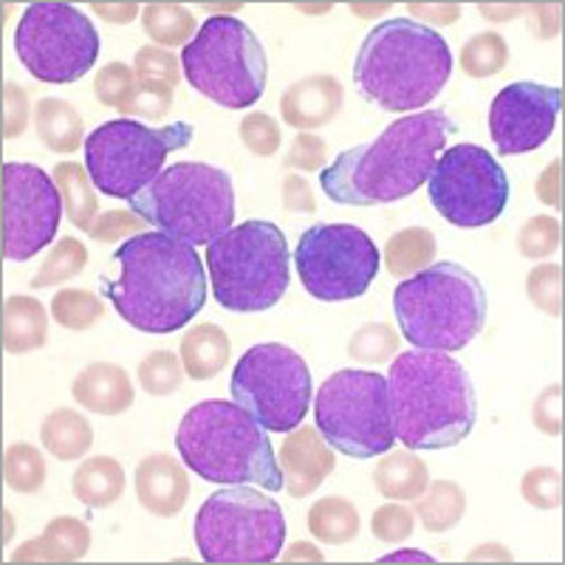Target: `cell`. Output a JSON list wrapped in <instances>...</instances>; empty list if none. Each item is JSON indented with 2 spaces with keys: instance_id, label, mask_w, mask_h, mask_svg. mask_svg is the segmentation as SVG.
I'll return each instance as SVG.
<instances>
[{
  "instance_id": "11a10c76",
  "label": "cell",
  "mask_w": 565,
  "mask_h": 565,
  "mask_svg": "<svg viewBox=\"0 0 565 565\" xmlns=\"http://www.w3.org/2000/svg\"><path fill=\"white\" fill-rule=\"evenodd\" d=\"M559 193H563V161L554 159L537 179V199L546 206L559 210L563 206V195Z\"/></svg>"
},
{
  "instance_id": "52a82bcc",
  "label": "cell",
  "mask_w": 565,
  "mask_h": 565,
  "mask_svg": "<svg viewBox=\"0 0 565 565\" xmlns=\"http://www.w3.org/2000/svg\"><path fill=\"white\" fill-rule=\"evenodd\" d=\"M128 204L156 232L190 246H210L232 230L235 186L226 170L204 161H175Z\"/></svg>"
},
{
  "instance_id": "74e56055",
  "label": "cell",
  "mask_w": 565,
  "mask_h": 565,
  "mask_svg": "<svg viewBox=\"0 0 565 565\" xmlns=\"http://www.w3.org/2000/svg\"><path fill=\"white\" fill-rule=\"evenodd\" d=\"M105 315V306L88 289H60L52 300V317L68 331H88Z\"/></svg>"
},
{
  "instance_id": "ab89813d",
  "label": "cell",
  "mask_w": 565,
  "mask_h": 565,
  "mask_svg": "<svg viewBox=\"0 0 565 565\" xmlns=\"http://www.w3.org/2000/svg\"><path fill=\"white\" fill-rule=\"evenodd\" d=\"M181 382H184V365L173 351H153L141 360L139 385L150 396H170L179 391Z\"/></svg>"
},
{
  "instance_id": "277c9868",
  "label": "cell",
  "mask_w": 565,
  "mask_h": 565,
  "mask_svg": "<svg viewBox=\"0 0 565 565\" xmlns=\"http://www.w3.org/2000/svg\"><path fill=\"white\" fill-rule=\"evenodd\" d=\"M452 74L450 45L418 20L393 18L362 40L353 83L365 103L391 114H418Z\"/></svg>"
},
{
  "instance_id": "5b68a950",
  "label": "cell",
  "mask_w": 565,
  "mask_h": 565,
  "mask_svg": "<svg viewBox=\"0 0 565 565\" xmlns=\"http://www.w3.org/2000/svg\"><path fill=\"white\" fill-rule=\"evenodd\" d=\"M175 450L195 476L210 483L282 489V469L269 436L235 402L212 398L190 407L175 430Z\"/></svg>"
},
{
  "instance_id": "f1b7e54d",
  "label": "cell",
  "mask_w": 565,
  "mask_h": 565,
  "mask_svg": "<svg viewBox=\"0 0 565 565\" xmlns=\"http://www.w3.org/2000/svg\"><path fill=\"white\" fill-rule=\"evenodd\" d=\"M40 441L57 461H79L94 444V427L77 411L60 407L40 427Z\"/></svg>"
},
{
  "instance_id": "1f68e13d",
  "label": "cell",
  "mask_w": 565,
  "mask_h": 565,
  "mask_svg": "<svg viewBox=\"0 0 565 565\" xmlns=\"http://www.w3.org/2000/svg\"><path fill=\"white\" fill-rule=\"evenodd\" d=\"M467 512V494L456 481L427 483L416 503V518L430 534H444L456 529Z\"/></svg>"
},
{
  "instance_id": "e575fe53",
  "label": "cell",
  "mask_w": 565,
  "mask_h": 565,
  "mask_svg": "<svg viewBox=\"0 0 565 565\" xmlns=\"http://www.w3.org/2000/svg\"><path fill=\"white\" fill-rule=\"evenodd\" d=\"M85 266H88V246L79 238H60L57 246L45 255L43 266L29 286L32 289H52L57 282H68L83 275Z\"/></svg>"
},
{
  "instance_id": "e0dca14e",
  "label": "cell",
  "mask_w": 565,
  "mask_h": 565,
  "mask_svg": "<svg viewBox=\"0 0 565 565\" xmlns=\"http://www.w3.org/2000/svg\"><path fill=\"white\" fill-rule=\"evenodd\" d=\"M63 195L54 175L38 164H3V257L12 264L32 260L57 238Z\"/></svg>"
},
{
  "instance_id": "4fadbf2b",
  "label": "cell",
  "mask_w": 565,
  "mask_h": 565,
  "mask_svg": "<svg viewBox=\"0 0 565 565\" xmlns=\"http://www.w3.org/2000/svg\"><path fill=\"white\" fill-rule=\"evenodd\" d=\"M230 391L266 433H291L309 413L311 371L289 345L260 342L238 360Z\"/></svg>"
},
{
  "instance_id": "8992f818",
  "label": "cell",
  "mask_w": 565,
  "mask_h": 565,
  "mask_svg": "<svg viewBox=\"0 0 565 565\" xmlns=\"http://www.w3.org/2000/svg\"><path fill=\"white\" fill-rule=\"evenodd\" d=\"M393 311L402 337L418 351H463L487 326V289L463 266L438 260L398 282Z\"/></svg>"
},
{
  "instance_id": "ba28073f",
  "label": "cell",
  "mask_w": 565,
  "mask_h": 565,
  "mask_svg": "<svg viewBox=\"0 0 565 565\" xmlns=\"http://www.w3.org/2000/svg\"><path fill=\"white\" fill-rule=\"evenodd\" d=\"M212 291L221 309L235 315L269 311L291 280L286 235L271 221H246L206 246Z\"/></svg>"
},
{
  "instance_id": "d4e9b609",
  "label": "cell",
  "mask_w": 565,
  "mask_h": 565,
  "mask_svg": "<svg viewBox=\"0 0 565 565\" xmlns=\"http://www.w3.org/2000/svg\"><path fill=\"white\" fill-rule=\"evenodd\" d=\"M49 340V315L43 302L29 295H12L3 302V351L9 356L38 351Z\"/></svg>"
},
{
  "instance_id": "484cf974",
  "label": "cell",
  "mask_w": 565,
  "mask_h": 565,
  "mask_svg": "<svg viewBox=\"0 0 565 565\" xmlns=\"http://www.w3.org/2000/svg\"><path fill=\"white\" fill-rule=\"evenodd\" d=\"M71 492L88 509L114 507L125 492V469L110 456L88 458L71 478Z\"/></svg>"
},
{
  "instance_id": "5bb4252c",
  "label": "cell",
  "mask_w": 565,
  "mask_h": 565,
  "mask_svg": "<svg viewBox=\"0 0 565 565\" xmlns=\"http://www.w3.org/2000/svg\"><path fill=\"white\" fill-rule=\"evenodd\" d=\"M14 52L34 79L68 85L99 57V34L88 14L68 3H32L14 32Z\"/></svg>"
},
{
  "instance_id": "836d02e7",
  "label": "cell",
  "mask_w": 565,
  "mask_h": 565,
  "mask_svg": "<svg viewBox=\"0 0 565 565\" xmlns=\"http://www.w3.org/2000/svg\"><path fill=\"white\" fill-rule=\"evenodd\" d=\"M141 26L148 38L159 45H186L195 38L193 12L181 3H148L141 9Z\"/></svg>"
},
{
  "instance_id": "6f0895ef",
  "label": "cell",
  "mask_w": 565,
  "mask_h": 565,
  "mask_svg": "<svg viewBox=\"0 0 565 565\" xmlns=\"http://www.w3.org/2000/svg\"><path fill=\"white\" fill-rule=\"evenodd\" d=\"M559 18H563V12H559V7H552V3H537V7L529 9V20H532L534 32L543 40L557 38Z\"/></svg>"
},
{
  "instance_id": "be15d7a7",
  "label": "cell",
  "mask_w": 565,
  "mask_h": 565,
  "mask_svg": "<svg viewBox=\"0 0 565 565\" xmlns=\"http://www.w3.org/2000/svg\"><path fill=\"white\" fill-rule=\"evenodd\" d=\"M391 559H422V563H430V557L424 552H398L393 557H385V563H391Z\"/></svg>"
},
{
  "instance_id": "d590c367",
  "label": "cell",
  "mask_w": 565,
  "mask_h": 565,
  "mask_svg": "<svg viewBox=\"0 0 565 565\" xmlns=\"http://www.w3.org/2000/svg\"><path fill=\"white\" fill-rule=\"evenodd\" d=\"M509 63V45L498 32H481L463 43L461 68L467 77L487 79L501 74Z\"/></svg>"
},
{
  "instance_id": "f35d334b",
  "label": "cell",
  "mask_w": 565,
  "mask_h": 565,
  "mask_svg": "<svg viewBox=\"0 0 565 565\" xmlns=\"http://www.w3.org/2000/svg\"><path fill=\"white\" fill-rule=\"evenodd\" d=\"M396 351L398 334L387 322H367L348 342L351 360L362 362V365H385V362H393Z\"/></svg>"
},
{
  "instance_id": "d6a6232c",
  "label": "cell",
  "mask_w": 565,
  "mask_h": 565,
  "mask_svg": "<svg viewBox=\"0 0 565 565\" xmlns=\"http://www.w3.org/2000/svg\"><path fill=\"white\" fill-rule=\"evenodd\" d=\"M360 512L348 498L331 494L309 509V532L328 546H345L360 534Z\"/></svg>"
},
{
  "instance_id": "2e32d148",
  "label": "cell",
  "mask_w": 565,
  "mask_h": 565,
  "mask_svg": "<svg viewBox=\"0 0 565 565\" xmlns=\"http://www.w3.org/2000/svg\"><path fill=\"white\" fill-rule=\"evenodd\" d=\"M427 190L438 215L461 230L494 224L509 204V175L478 145L444 150L427 179Z\"/></svg>"
},
{
  "instance_id": "4dcf8cb0",
  "label": "cell",
  "mask_w": 565,
  "mask_h": 565,
  "mask_svg": "<svg viewBox=\"0 0 565 565\" xmlns=\"http://www.w3.org/2000/svg\"><path fill=\"white\" fill-rule=\"evenodd\" d=\"M438 244L436 235L424 226H407V230L396 232L385 246V269L391 271L393 277H413L422 269L436 264Z\"/></svg>"
},
{
  "instance_id": "f6af8a7d",
  "label": "cell",
  "mask_w": 565,
  "mask_h": 565,
  "mask_svg": "<svg viewBox=\"0 0 565 565\" xmlns=\"http://www.w3.org/2000/svg\"><path fill=\"white\" fill-rule=\"evenodd\" d=\"M238 134L241 141H244V148L249 150V153L260 156V159L275 156L282 145L280 125L275 122V116L264 114V110H252V114H246Z\"/></svg>"
},
{
  "instance_id": "9f6ffc18",
  "label": "cell",
  "mask_w": 565,
  "mask_h": 565,
  "mask_svg": "<svg viewBox=\"0 0 565 565\" xmlns=\"http://www.w3.org/2000/svg\"><path fill=\"white\" fill-rule=\"evenodd\" d=\"M407 9L418 20H427V23H436V26H450V23L461 18L458 3H407Z\"/></svg>"
},
{
  "instance_id": "7a4b0ae2",
  "label": "cell",
  "mask_w": 565,
  "mask_h": 565,
  "mask_svg": "<svg viewBox=\"0 0 565 565\" xmlns=\"http://www.w3.org/2000/svg\"><path fill=\"white\" fill-rule=\"evenodd\" d=\"M456 134L447 110H418L396 119L371 145H360L320 170V186L328 199L348 206L393 204L427 184L438 153Z\"/></svg>"
},
{
  "instance_id": "44dd1931",
  "label": "cell",
  "mask_w": 565,
  "mask_h": 565,
  "mask_svg": "<svg viewBox=\"0 0 565 565\" xmlns=\"http://www.w3.org/2000/svg\"><path fill=\"white\" fill-rule=\"evenodd\" d=\"M136 498L156 518H175L190 494V478L184 463L164 452H153L136 467Z\"/></svg>"
},
{
  "instance_id": "30bf717a",
  "label": "cell",
  "mask_w": 565,
  "mask_h": 565,
  "mask_svg": "<svg viewBox=\"0 0 565 565\" xmlns=\"http://www.w3.org/2000/svg\"><path fill=\"white\" fill-rule=\"evenodd\" d=\"M286 532L280 503L246 483L210 494L195 518V546L215 565L275 563Z\"/></svg>"
},
{
  "instance_id": "9a60e30c",
  "label": "cell",
  "mask_w": 565,
  "mask_h": 565,
  "mask_svg": "<svg viewBox=\"0 0 565 565\" xmlns=\"http://www.w3.org/2000/svg\"><path fill=\"white\" fill-rule=\"evenodd\" d=\"M380 249L367 232L351 224H317L302 232L295 266L302 286L322 302L362 297L380 275Z\"/></svg>"
},
{
  "instance_id": "7dc6e473",
  "label": "cell",
  "mask_w": 565,
  "mask_h": 565,
  "mask_svg": "<svg viewBox=\"0 0 565 565\" xmlns=\"http://www.w3.org/2000/svg\"><path fill=\"white\" fill-rule=\"evenodd\" d=\"M413 529H416V512L402 507L398 501L385 503L371 518L373 537L382 540V543H402V540L411 537Z\"/></svg>"
},
{
  "instance_id": "ffe728a7",
  "label": "cell",
  "mask_w": 565,
  "mask_h": 565,
  "mask_svg": "<svg viewBox=\"0 0 565 565\" xmlns=\"http://www.w3.org/2000/svg\"><path fill=\"white\" fill-rule=\"evenodd\" d=\"M342 103H345V88L337 77H331V74L302 77L282 90V122L291 125L300 134H311V130L334 122L337 114L342 110Z\"/></svg>"
},
{
  "instance_id": "9c48e42d",
  "label": "cell",
  "mask_w": 565,
  "mask_h": 565,
  "mask_svg": "<svg viewBox=\"0 0 565 565\" xmlns=\"http://www.w3.org/2000/svg\"><path fill=\"white\" fill-rule=\"evenodd\" d=\"M186 83L221 108L238 110L260 103L269 83V63L260 40L244 20L210 18L181 52Z\"/></svg>"
},
{
  "instance_id": "8d00e7d4",
  "label": "cell",
  "mask_w": 565,
  "mask_h": 565,
  "mask_svg": "<svg viewBox=\"0 0 565 565\" xmlns=\"http://www.w3.org/2000/svg\"><path fill=\"white\" fill-rule=\"evenodd\" d=\"M45 476V458L38 447L32 444H12L3 456V478H7V487L18 494H34L43 489Z\"/></svg>"
},
{
  "instance_id": "7c38bea8",
  "label": "cell",
  "mask_w": 565,
  "mask_h": 565,
  "mask_svg": "<svg viewBox=\"0 0 565 565\" xmlns=\"http://www.w3.org/2000/svg\"><path fill=\"white\" fill-rule=\"evenodd\" d=\"M317 430L348 458H376L393 450L396 433L387 402V376L373 371H337L315 398Z\"/></svg>"
},
{
  "instance_id": "816d5d0a",
  "label": "cell",
  "mask_w": 565,
  "mask_h": 565,
  "mask_svg": "<svg viewBox=\"0 0 565 565\" xmlns=\"http://www.w3.org/2000/svg\"><path fill=\"white\" fill-rule=\"evenodd\" d=\"M328 145L317 134H297L286 153V168L289 170H306V173H317L326 168Z\"/></svg>"
},
{
  "instance_id": "f546056e",
  "label": "cell",
  "mask_w": 565,
  "mask_h": 565,
  "mask_svg": "<svg viewBox=\"0 0 565 565\" xmlns=\"http://www.w3.org/2000/svg\"><path fill=\"white\" fill-rule=\"evenodd\" d=\"M54 184L63 195L65 215H68L71 224L79 226L83 232H90L94 221L99 218V201L88 170L79 168L77 161H63L54 168Z\"/></svg>"
},
{
  "instance_id": "db71d44e",
  "label": "cell",
  "mask_w": 565,
  "mask_h": 565,
  "mask_svg": "<svg viewBox=\"0 0 565 565\" xmlns=\"http://www.w3.org/2000/svg\"><path fill=\"white\" fill-rule=\"evenodd\" d=\"M280 199H282V206H286L289 212H302V215H306V212H309V215L311 212H317V199L315 193H311L309 181L297 173L282 179Z\"/></svg>"
},
{
  "instance_id": "b9f144b4",
  "label": "cell",
  "mask_w": 565,
  "mask_h": 565,
  "mask_svg": "<svg viewBox=\"0 0 565 565\" xmlns=\"http://www.w3.org/2000/svg\"><path fill=\"white\" fill-rule=\"evenodd\" d=\"M563 244V230L554 215H534L518 232V249L529 260H543L552 257Z\"/></svg>"
},
{
  "instance_id": "bcb514c9",
  "label": "cell",
  "mask_w": 565,
  "mask_h": 565,
  "mask_svg": "<svg viewBox=\"0 0 565 565\" xmlns=\"http://www.w3.org/2000/svg\"><path fill=\"white\" fill-rule=\"evenodd\" d=\"M523 501L534 509H559L563 503V476L554 467L529 469L521 481Z\"/></svg>"
},
{
  "instance_id": "7402d4cb",
  "label": "cell",
  "mask_w": 565,
  "mask_h": 565,
  "mask_svg": "<svg viewBox=\"0 0 565 565\" xmlns=\"http://www.w3.org/2000/svg\"><path fill=\"white\" fill-rule=\"evenodd\" d=\"M71 396L77 398V405L97 416H122L134 405V382L128 371L114 362H94L79 373Z\"/></svg>"
},
{
  "instance_id": "7bdbcfd3",
  "label": "cell",
  "mask_w": 565,
  "mask_h": 565,
  "mask_svg": "<svg viewBox=\"0 0 565 565\" xmlns=\"http://www.w3.org/2000/svg\"><path fill=\"white\" fill-rule=\"evenodd\" d=\"M529 300L546 315H563V266L559 264H540L529 271L526 277Z\"/></svg>"
},
{
  "instance_id": "4316f807",
  "label": "cell",
  "mask_w": 565,
  "mask_h": 565,
  "mask_svg": "<svg viewBox=\"0 0 565 565\" xmlns=\"http://www.w3.org/2000/svg\"><path fill=\"white\" fill-rule=\"evenodd\" d=\"M34 128H38V139L52 153H74L85 139V122L79 110L57 97L40 99L34 108Z\"/></svg>"
},
{
  "instance_id": "8fae6325",
  "label": "cell",
  "mask_w": 565,
  "mask_h": 565,
  "mask_svg": "<svg viewBox=\"0 0 565 565\" xmlns=\"http://www.w3.org/2000/svg\"><path fill=\"white\" fill-rule=\"evenodd\" d=\"M193 136V125L186 122L150 128L136 119H114L85 139V170L99 193L130 201L164 170V159L186 148Z\"/></svg>"
},
{
  "instance_id": "6da1fadb",
  "label": "cell",
  "mask_w": 565,
  "mask_h": 565,
  "mask_svg": "<svg viewBox=\"0 0 565 565\" xmlns=\"http://www.w3.org/2000/svg\"><path fill=\"white\" fill-rule=\"evenodd\" d=\"M119 280L105 277L103 291L130 328L141 334H173L206 302V271L195 246L164 232H141L114 252Z\"/></svg>"
},
{
  "instance_id": "f907efd6",
  "label": "cell",
  "mask_w": 565,
  "mask_h": 565,
  "mask_svg": "<svg viewBox=\"0 0 565 565\" xmlns=\"http://www.w3.org/2000/svg\"><path fill=\"white\" fill-rule=\"evenodd\" d=\"M29 119H32V105L26 88L18 83L3 85V139H20L29 130Z\"/></svg>"
},
{
  "instance_id": "680465c9",
  "label": "cell",
  "mask_w": 565,
  "mask_h": 565,
  "mask_svg": "<svg viewBox=\"0 0 565 565\" xmlns=\"http://www.w3.org/2000/svg\"><path fill=\"white\" fill-rule=\"evenodd\" d=\"M90 9H94L103 20H108V23H116V26L134 23L141 14L139 3H90Z\"/></svg>"
},
{
  "instance_id": "681fc988",
  "label": "cell",
  "mask_w": 565,
  "mask_h": 565,
  "mask_svg": "<svg viewBox=\"0 0 565 565\" xmlns=\"http://www.w3.org/2000/svg\"><path fill=\"white\" fill-rule=\"evenodd\" d=\"M148 221L136 215L134 210H108L103 212L94 226H90V238L99 241V244H108V241L128 238V235H141Z\"/></svg>"
},
{
  "instance_id": "94428289",
  "label": "cell",
  "mask_w": 565,
  "mask_h": 565,
  "mask_svg": "<svg viewBox=\"0 0 565 565\" xmlns=\"http://www.w3.org/2000/svg\"><path fill=\"white\" fill-rule=\"evenodd\" d=\"M297 559H309V563H322L320 548L311 543H295L289 552H282V563H297Z\"/></svg>"
},
{
  "instance_id": "d6986e66",
  "label": "cell",
  "mask_w": 565,
  "mask_h": 565,
  "mask_svg": "<svg viewBox=\"0 0 565 565\" xmlns=\"http://www.w3.org/2000/svg\"><path fill=\"white\" fill-rule=\"evenodd\" d=\"M337 467V458L331 452V444L322 438L317 427H295L286 433V441L280 447V469L282 489L291 498H306L322 487Z\"/></svg>"
},
{
  "instance_id": "60d3db41",
  "label": "cell",
  "mask_w": 565,
  "mask_h": 565,
  "mask_svg": "<svg viewBox=\"0 0 565 565\" xmlns=\"http://www.w3.org/2000/svg\"><path fill=\"white\" fill-rule=\"evenodd\" d=\"M134 71L139 83L159 85V88L170 90L179 88L181 63L168 49H159V45H145V49H139L134 57Z\"/></svg>"
},
{
  "instance_id": "c3c4849f",
  "label": "cell",
  "mask_w": 565,
  "mask_h": 565,
  "mask_svg": "<svg viewBox=\"0 0 565 565\" xmlns=\"http://www.w3.org/2000/svg\"><path fill=\"white\" fill-rule=\"evenodd\" d=\"M136 85V71L125 63H108L94 79V94L108 108H119Z\"/></svg>"
},
{
  "instance_id": "83f0119b",
  "label": "cell",
  "mask_w": 565,
  "mask_h": 565,
  "mask_svg": "<svg viewBox=\"0 0 565 565\" xmlns=\"http://www.w3.org/2000/svg\"><path fill=\"white\" fill-rule=\"evenodd\" d=\"M430 483L427 463L411 450H396L382 458L373 469V487L387 501H418V494Z\"/></svg>"
},
{
  "instance_id": "ac0fdd59",
  "label": "cell",
  "mask_w": 565,
  "mask_h": 565,
  "mask_svg": "<svg viewBox=\"0 0 565 565\" xmlns=\"http://www.w3.org/2000/svg\"><path fill=\"white\" fill-rule=\"evenodd\" d=\"M563 110V90L557 85L512 83L492 99L489 134L503 156H523L543 148L554 134Z\"/></svg>"
},
{
  "instance_id": "6125c7cd",
  "label": "cell",
  "mask_w": 565,
  "mask_h": 565,
  "mask_svg": "<svg viewBox=\"0 0 565 565\" xmlns=\"http://www.w3.org/2000/svg\"><path fill=\"white\" fill-rule=\"evenodd\" d=\"M467 559L469 563H478V559H501V563H512V552L498 546V543H489V546H478Z\"/></svg>"
},
{
  "instance_id": "cb8c5ba5",
  "label": "cell",
  "mask_w": 565,
  "mask_h": 565,
  "mask_svg": "<svg viewBox=\"0 0 565 565\" xmlns=\"http://www.w3.org/2000/svg\"><path fill=\"white\" fill-rule=\"evenodd\" d=\"M179 356L186 376H193L199 382L215 380L230 365L232 342L221 326H215V322H201V326H193L184 334Z\"/></svg>"
},
{
  "instance_id": "f5cc1de1",
  "label": "cell",
  "mask_w": 565,
  "mask_h": 565,
  "mask_svg": "<svg viewBox=\"0 0 565 565\" xmlns=\"http://www.w3.org/2000/svg\"><path fill=\"white\" fill-rule=\"evenodd\" d=\"M532 422L546 436L557 438L563 433V385H552L540 393L532 407Z\"/></svg>"
},
{
  "instance_id": "ee69618b",
  "label": "cell",
  "mask_w": 565,
  "mask_h": 565,
  "mask_svg": "<svg viewBox=\"0 0 565 565\" xmlns=\"http://www.w3.org/2000/svg\"><path fill=\"white\" fill-rule=\"evenodd\" d=\"M175 90L159 88V85H148L136 79L134 90L128 94L122 105H119V114L122 116H139V119H148V122H159L173 108Z\"/></svg>"
},
{
  "instance_id": "3957f363",
  "label": "cell",
  "mask_w": 565,
  "mask_h": 565,
  "mask_svg": "<svg viewBox=\"0 0 565 565\" xmlns=\"http://www.w3.org/2000/svg\"><path fill=\"white\" fill-rule=\"evenodd\" d=\"M393 433L407 450H450L472 433L478 398L450 353L405 351L387 371Z\"/></svg>"
},
{
  "instance_id": "91938a15",
  "label": "cell",
  "mask_w": 565,
  "mask_h": 565,
  "mask_svg": "<svg viewBox=\"0 0 565 565\" xmlns=\"http://www.w3.org/2000/svg\"><path fill=\"white\" fill-rule=\"evenodd\" d=\"M478 12L487 20L503 23V20H514L523 14V7H494V3H478Z\"/></svg>"
},
{
  "instance_id": "603a6c76",
  "label": "cell",
  "mask_w": 565,
  "mask_h": 565,
  "mask_svg": "<svg viewBox=\"0 0 565 565\" xmlns=\"http://www.w3.org/2000/svg\"><path fill=\"white\" fill-rule=\"evenodd\" d=\"M90 532L83 521L63 514L49 521L43 534L12 554V563H77L88 554Z\"/></svg>"
}]
</instances>
